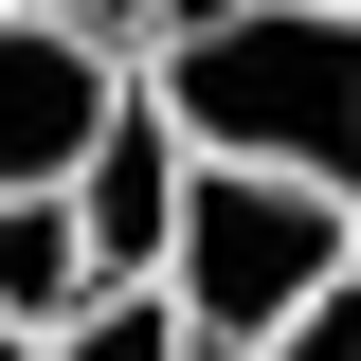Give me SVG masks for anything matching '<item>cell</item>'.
Returning a JSON list of instances; mask_svg holds the SVG:
<instances>
[{
    "label": "cell",
    "mask_w": 361,
    "mask_h": 361,
    "mask_svg": "<svg viewBox=\"0 0 361 361\" xmlns=\"http://www.w3.org/2000/svg\"><path fill=\"white\" fill-rule=\"evenodd\" d=\"M145 90L199 163H289L361 199V0H217L145 37Z\"/></svg>",
    "instance_id": "cell-1"
},
{
    "label": "cell",
    "mask_w": 361,
    "mask_h": 361,
    "mask_svg": "<svg viewBox=\"0 0 361 361\" xmlns=\"http://www.w3.org/2000/svg\"><path fill=\"white\" fill-rule=\"evenodd\" d=\"M0 361H54V343H37V325H0Z\"/></svg>",
    "instance_id": "cell-9"
},
{
    "label": "cell",
    "mask_w": 361,
    "mask_h": 361,
    "mask_svg": "<svg viewBox=\"0 0 361 361\" xmlns=\"http://www.w3.org/2000/svg\"><path fill=\"white\" fill-rule=\"evenodd\" d=\"M163 289H180V325H199V361H253L307 289H343V180H289V163H180Z\"/></svg>",
    "instance_id": "cell-2"
},
{
    "label": "cell",
    "mask_w": 361,
    "mask_h": 361,
    "mask_svg": "<svg viewBox=\"0 0 361 361\" xmlns=\"http://www.w3.org/2000/svg\"><path fill=\"white\" fill-rule=\"evenodd\" d=\"M253 361H361V271H343V289H307V307L271 325V343H253Z\"/></svg>",
    "instance_id": "cell-8"
},
{
    "label": "cell",
    "mask_w": 361,
    "mask_h": 361,
    "mask_svg": "<svg viewBox=\"0 0 361 361\" xmlns=\"http://www.w3.org/2000/svg\"><path fill=\"white\" fill-rule=\"evenodd\" d=\"M90 289H109V271H90V235H73V199H54V180H0V325H73Z\"/></svg>",
    "instance_id": "cell-5"
},
{
    "label": "cell",
    "mask_w": 361,
    "mask_h": 361,
    "mask_svg": "<svg viewBox=\"0 0 361 361\" xmlns=\"http://www.w3.org/2000/svg\"><path fill=\"white\" fill-rule=\"evenodd\" d=\"M180 163H199V145L163 127V90H127V109H109V145L54 180V199H73V235H90V271H163V235H180Z\"/></svg>",
    "instance_id": "cell-4"
},
{
    "label": "cell",
    "mask_w": 361,
    "mask_h": 361,
    "mask_svg": "<svg viewBox=\"0 0 361 361\" xmlns=\"http://www.w3.org/2000/svg\"><path fill=\"white\" fill-rule=\"evenodd\" d=\"M127 54L54 37V18H0V180H73L90 145H109V109H127Z\"/></svg>",
    "instance_id": "cell-3"
},
{
    "label": "cell",
    "mask_w": 361,
    "mask_h": 361,
    "mask_svg": "<svg viewBox=\"0 0 361 361\" xmlns=\"http://www.w3.org/2000/svg\"><path fill=\"white\" fill-rule=\"evenodd\" d=\"M54 361H199V325H180V289H163V271H109V289L54 325Z\"/></svg>",
    "instance_id": "cell-6"
},
{
    "label": "cell",
    "mask_w": 361,
    "mask_h": 361,
    "mask_svg": "<svg viewBox=\"0 0 361 361\" xmlns=\"http://www.w3.org/2000/svg\"><path fill=\"white\" fill-rule=\"evenodd\" d=\"M343 271H361V199H343Z\"/></svg>",
    "instance_id": "cell-10"
},
{
    "label": "cell",
    "mask_w": 361,
    "mask_h": 361,
    "mask_svg": "<svg viewBox=\"0 0 361 361\" xmlns=\"http://www.w3.org/2000/svg\"><path fill=\"white\" fill-rule=\"evenodd\" d=\"M0 18H54V37L127 54V73H145V37H163V0H0Z\"/></svg>",
    "instance_id": "cell-7"
}]
</instances>
